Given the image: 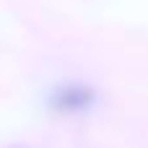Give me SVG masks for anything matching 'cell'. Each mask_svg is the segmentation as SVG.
Returning a JSON list of instances; mask_svg holds the SVG:
<instances>
[{"label": "cell", "mask_w": 148, "mask_h": 148, "mask_svg": "<svg viewBox=\"0 0 148 148\" xmlns=\"http://www.w3.org/2000/svg\"><path fill=\"white\" fill-rule=\"evenodd\" d=\"M96 101V91L86 83H60L49 94V107L62 114H81L88 112Z\"/></svg>", "instance_id": "obj_1"}]
</instances>
